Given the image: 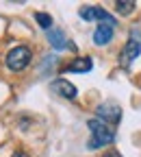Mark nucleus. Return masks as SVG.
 I'll return each instance as SVG.
<instances>
[{"label": "nucleus", "instance_id": "f257e3e1", "mask_svg": "<svg viewBox=\"0 0 141 157\" xmlns=\"http://www.w3.org/2000/svg\"><path fill=\"white\" fill-rule=\"evenodd\" d=\"M89 131H91V140H89V148H100V146H107L115 140V129L104 124L102 120L98 118H91L87 122Z\"/></svg>", "mask_w": 141, "mask_h": 157}, {"label": "nucleus", "instance_id": "f03ea898", "mask_svg": "<svg viewBox=\"0 0 141 157\" xmlns=\"http://www.w3.org/2000/svg\"><path fill=\"white\" fill-rule=\"evenodd\" d=\"M31 59H33L31 48H26V46H15L13 50H9V52H7L5 63H7V68H9V70L20 72V70H24V68L31 63Z\"/></svg>", "mask_w": 141, "mask_h": 157}, {"label": "nucleus", "instance_id": "7ed1b4c3", "mask_svg": "<svg viewBox=\"0 0 141 157\" xmlns=\"http://www.w3.org/2000/svg\"><path fill=\"white\" fill-rule=\"evenodd\" d=\"M98 120H102L104 124H117L119 120H122V109H119L117 103L109 101V103H102L98 107Z\"/></svg>", "mask_w": 141, "mask_h": 157}, {"label": "nucleus", "instance_id": "20e7f679", "mask_svg": "<svg viewBox=\"0 0 141 157\" xmlns=\"http://www.w3.org/2000/svg\"><path fill=\"white\" fill-rule=\"evenodd\" d=\"M139 55H141V42L135 39V37H130L126 42V46L122 48V52H119V66H122V68H130V63Z\"/></svg>", "mask_w": 141, "mask_h": 157}, {"label": "nucleus", "instance_id": "39448f33", "mask_svg": "<svg viewBox=\"0 0 141 157\" xmlns=\"http://www.w3.org/2000/svg\"><path fill=\"white\" fill-rule=\"evenodd\" d=\"M80 17L83 20H98V22H107V24H115V17L109 13V11H104L102 7H83L80 9Z\"/></svg>", "mask_w": 141, "mask_h": 157}, {"label": "nucleus", "instance_id": "423d86ee", "mask_svg": "<svg viewBox=\"0 0 141 157\" xmlns=\"http://www.w3.org/2000/svg\"><path fill=\"white\" fill-rule=\"evenodd\" d=\"M113 31H115V24H107V22H100L93 31V44L98 46H104L113 39Z\"/></svg>", "mask_w": 141, "mask_h": 157}, {"label": "nucleus", "instance_id": "0eeeda50", "mask_svg": "<svg viewBox=\"0 0 141 157\" xmlns=\"http://www.w3.org/2000/svg\"><path fill=\"white\" fill-rule=\"evenodd\" d=\"M50 90L54 92V94H59V96H63V98H76V87L70 83V81H65V78H56V81H52L50 83Z\"/></svg>", "mask_w": 141, "mask_h": 157}, {"label": "nucleus", "instance_id": "6e6552de", "mask_svg": "<svg viewBox=\"0 0 141 157\" xmlns=\"http://www.w3.org/2000/svg\"><path fill=\"white\" fill-rule=\"evenodd\" d=\"M48 42H50L52 48H56V50H61V48H67V46H70L67 39H65V35L59 31V29H50V31H48Z\"/></svg>", "mask_w": 141, "mask_h": 157}, {"label": "nucleus", "instance_id": "1a4fd4ad", "mask_svg": "<svg viewBox=\"0 0 141 157\" xmlns=\"http://www.w3.org/2000/svg\"><path fill=\"white\" fill-rule=\"evenodd\" d=\"M91 68H93V63H91L89 57H78V59H74L65 70L67 72H89Z\"/></svg>", "mask_w": 141, "mask_h": 157}, {"label": "nucleus", "instance_id": "9d476101", "mask_svg": "<svg viewBox=\"0 0 141 157\" xmlns=\"http://www.w3.org/2000/svg\"><path fill=\"white\" fill-rule=\"evenodd\" d=\"M135 7H137V5L132 2V0H117V2H115V11H117V13H122V15L132 13Z\"/></svg>", "mask_w": 141, "mask_h": 157}, {"label": "nucleus", "instance_id": "9b49d317", "mask_svg": "<svg viewBox=\"0 0 141 157\" xmlns=\"http://www.w3.org/2000/svg\"><path fill=\"white\" fill-rule=\"evenodd\" d=\"M35 20L39 22V26H42V29H48V31H50V26H52V17H50L48 13L37 11V13H35Z\"/></svg>", "mask_w": 141, "mask_h": 157}, {"label": "nucleus", "instance_id": "f8f14e48", "mask_svg": "<svg viewBox=\"0 0 141 157\" xmlns=\"http://www.w3.org/2000/svg\"><path fill=\"white\" fill-rule=\"evenodd\" d=\"M104 157H122V155H119V153H117V151H111V153H107V155H104Z\"/></svg>", "mask_w": 141, "mask_h": 157}, {"label": "nucleus", "instance_id": "ddd939ff", "mask_svg": "<svg viewBox=\"0 0 141 157\" xmlns=\"http://www.w3.org/2000/svg\"><path fill=\"white\" fill-rule=\"evenodd\" d=\"M11 157H28V155H26V153H22V151H17V153H13Z\"/></svg>", "mask_w": 141, "mask_h": 157}]
</instances>
